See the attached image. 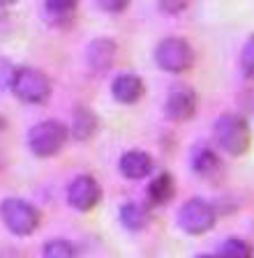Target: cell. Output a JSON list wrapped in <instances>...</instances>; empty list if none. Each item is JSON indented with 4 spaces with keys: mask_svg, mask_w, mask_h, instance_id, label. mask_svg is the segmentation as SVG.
<instances>
[{
    "mask_svg": "<svg viewBox=\"0 0 254 258\" xmlns=\"http://www.w3.org/2000/svg\"><path fill=\"white\" fill-rule=\"evenodd\" d=\"M155 62L160 70L169 72V74H183L192 67L194 53H192V46L183 37H167L157 44Z\"/></svg>",
    "mask_w": 254,
    "mask_h": 258,
    "instance_id": "cell-5",
    "label": "cell"
},
{
    "mask_svg": "<svg viewBox=\"0 0 254 258\" xmlns=\"http://www.w3.org/2000/svg\"><path fill=\"white\" fill-rule=\"evenodd\" d=\"M17 0H0V7H10V5H14Z\"/></svg>",
    "mask_w": 254,
    "mask_h": 258,
    "instance_id": "cell-23",
    "label": "cell"
},
{
    "mask_svg": "<svg viewBox=\"0 0 254 258\" xmlns=\"http://www.w3.org/2000/svg\"><path fill=\"white\" fill-rule=\"evenodd\" d=\"M213 134H215V141L222 150L233 157L247 152L249 143H252L249 124L240 115H233V113H224V115L217 118Z\"/></svg>",
    "mask_w": 254,
    "mask_h": 258,
    "instance_id": "cell-1",
    "label": "cell"
},
{
    "mask_svg": "<svg viewBox=\"0 0 254 258\" xmlns=\"http://www.w3.org/2000/svg\"><path fill=\"white\" fill-rule=\"evenodd\" d=\"M3 127H5V120H3V118H0V129H3Z\"/></svg>",
    "mask_w": 254,
    "mask_h": 258,
    "instance_id": "cell-24",
    "label": "cell"
},
{
    "mask_svg": "<svg viewBox=\"0 0 254 258\" xmlns=\"http://www.w3.org/2000/svg\"><path fill=\"white\" fill-rule=\"evenodd\" d=\"M97 132V115L90 108H76L72 120V136L76 141H88Z\"/></svg>",
    "mask_w": 254,
    "mask_h": 258,
    "instance_id": "cell-13",
    "label": "cell"
},
{
    "mask_svg": "<svg viewBox=\"0 0 254 258\" xmlns=\"http://www.w3.org/2000/svg\"><path fill=\"white\" fill-rule=\"evenodd\" d=\"M176 184H173V175L171 173H160L157 177H153L148 184L146 194H148V203L150 205H164L173 199Z\"/></svg>",
    "mask_w": 254,
    "mask_h": 258,
    "instance_id": "cell-12",
    "label": "cell"
},
{
    "mask_svg": "<svg viewBox=\"0 0 254 258\" xmlns=\"http://www.w3.org/2000/svg\"><path fill=\"white\" fill-rule=\"evenodd\" d=\"M192 166H194V171L201 173V175H211L213 171H217L220 159H217V155L211 150V148H199V150L194 152Z\"/></svg>",
    "mask_w": 254,
    "mask_h": 258,
    "instance_id": "cell-15",
    "label": "cell"
},
{
    "mask_svg": "<svg viewBox=\"0 0 254 258\" xmlns=\"http://www.w3.org/2000/svg\"><path fill=\"white\" fill-rule=\"evenodd\" d=\"M240 67H243V74L247 76V79H254V35L243 46V53H240Z\"/></svg>",
    "mask_w": 254,
    "mask_h": 258,
    "instance_id": "cell-19",
    "label": "cell"
},
{
    "mask_svg": "<svg viewBox=\"0 0 254 258\" xmlns=\"http://www.w3.org/2000/svg\"><path fill=\"white\" fill-rule=\"evenodd\" d=\"M157 3H160V10L167 14H180L189 5V0H157Z\"/></svg>",
    "mask_w": 254,
    "mask_h": 258,
    "instance_id": "cell-20",
    "label": "cell"
},
{
    "mask_svg": "<svg viewBox=\"0 0 254 258\" xmlns=\"http://www.w3.org/2000/svg\"><path fill=\"white\" fill-rule=\"evenodd\" d=\"M120 221H123V226L130 228V231H141V228L148 224V212H146V208H141L139 203H125L123 208H120Z\"/></svg>",
    "mask_w": 254,
    "mask_h": 258,
    "instance_id": "cell-14",
    "label": "cell"
},
{
    "mask_svg": "<svg viewBox=\"0 0 254 258\" xmlns=\"http://www.w3.org/2000/svg\"><path fill=\"white\" fill-rule=\"evenodd\" d=\"M14 67H12L7 60H0V88H10L12 79H14Z\"/></svg>",
    "mask_w": 254,
    "mask_h": 258,
    "instance_id": "cell-22",
    "label": "cell"
},
{
    "mask_svg": "<svg viewBox=\"0 0 254 258\" xmlns=\"http://www.w3.org/2000/svg\"><path fill=\"white\" fill-rule=\"evenodd\" d=\"M196 111V92L187 86H178L173 88L167 95V102H164V113H167L171 120L176 122H185L194 115Z\"/></svg>",
    "mask_w": 254,
    "mask_h": 258,
    "instance_id": "cell-8",
    "label": "cell"
},
{
    "mask_svg": "<svg viewBox=\"0 0 254 258\" xmlns=\"http://www.w3.org/2000/svg\"><path fill=\"white\" fill-rule=\"evenodd\" d=\"M44 258H79L76 247L70 240H49L44 244Z\"/></svg>",
    "mask_w": 254,
    "mask_h": 258,
    "instance_id": "cell-17",
    "label": "cell"
},
{
    "mask_svg": "<svg viewBox=\"0 0 254 258\" xmlns=\"http://www.w3.org/2000/svg\"><path fill=\"white\" fill-rule=\"evenodd\" d=\"M67 141V127L58 120H44L28 132V145L37 157H54Z\"/></svg>",
    "mask_w": 254,
    "mask_h": 258,
    "instance_id": "cell-4",
    "label": "cell"
},
{
    "mask_svg": "<svg viewBox=\"0 0 254 258\" xmlns=\"http://www.w3.org/2000/svg\"><path fill=\"white\" fill-rule=\"evenodd\" d=\"M12 92L26 104H42L51 95V79L35 67H19L12 79Z\"/></svg>",
    "mask_w": 254,
    "mask_h": 258,
    "instance_id": "cell-2",
    "label": "cell"
},
{
    "mask_svg": "<svg viewBox=\"0 0 254 258\" xmlns=\"http://www.w3.org/2000/svg\"><path fill=\"white\" fill-rule=\"evenodd\" d=\"M0 219L14 235H33L39 226V212L28 201L7 199L0 203Z\"/></svg>",
    "mask_w": 254,
    "mask_h": 258,
    "instance_id": "cell-3",
    "label": "cell"
},
{
    "mask_svg": "<svg viewBox=\"0 0 254 258\" xmlns=\"http://www.w3.org/2000/svg\"><path fill=\"white\" fill-rule=\"evenodd\" d=\"M79 0H46V14L54 16L56 21L60 19H70L74 14Z\"/></svg>",
    "mask_w": 254,
    "mask_h": 258,
    "instance_id": "cell-18",
    "label": "cell"
},
{
    "mask_svg": "<svg viewBox=\"0 0 254 258\" xmlns=\"http://www.w3.org/2000/svg\"><path fill=\"white\" fill-rule=\"evenodd\" d=\"M215 210L211 203H206L201 199H192L180 208L178 215V224L187 235H204L206 231H211L215 226Z\"/></svg>",
    "mask_w": 254,
    "mask_h": 258,
    "instance_id": "cell-6",
    "label": "cell"
},
{
    "mask_svg": "<svg viewBox=\"0 0 254 258\" xmlns=\"http://www.w3.org/2000/svg\"><path fill=\"white\" fill-rule=\"evenodd\" d=\"M196 258H215V256H206V253H204V256H196Z\"/></svg>",
    "mask_w": 254,
    "mask_h": 258,
    "instance_id": "cell-25",
    "label": "cell"
},
{
    "mask_svg": "<svg viewBox=\"0 0 254 258\" xmlns=\"http://www.w3.org/2000/svg\"><path fill=\"white\" fill-rule=\"evenodd\" d=\"M102 199V187L95 177L90 175H79L74 177L67 187V201L74 210H81V212H88Z\"/></svg>",
    "mask_w": 254,
    "mask_h": 258,
    "instance_id": "cell-7",
    "label": "cell"
},
{
    "mask_svg": "<svg viewBox=\"0 0 254 258\" xmlns=\"http://www.w3.org/2000/svg\"><path fill=\"white\" fill-rule=\"evenodd\" d=\"M111 95L120 104H134L143 95V81L136 74H120V76H116L114 86H111Z\"/></svg>",
    "mask_w": 254,
    "mask_h": 258,
    "instance_id": "cell-10",
    "label": "cell"
},
{
    "mask_svg": "<svg viewBox=\"0 0 254 258\" xmlns=\"http://www.w3.org/2000/svg\"><path fill=\"white\" fill-rule=\"evenodd\" d=\"M97 5L109 14H118V12H123L130 5V0H97Z\"/></svg>",
    "mask_w": 254,
    "mask_h": 258,
    "instance_id": "cell-21",
    "label": "cell"
},
{
    "mask_svg": "<svg viewBox=\"0 0 254 258\" xmlns=\"http://www.w3.org/2000/svg\"><path fill=\"white\" fill-rule=\"evenodd\" d=\"M252 247H249L245 240H238V237H231L224 244H220V253L217 258H252Z\"/></svg>",
    "mask_w": 254,
    "mask_h": 258,
    "instance_id": "cell-16",
    "label": "cell"
},
{
    "mask_svg": "<svg viewBox=\"0 0 254 258\" xmlns=\"http://www.w3.org/2000/svg\"><path fill=\"white\" fill-rule=\"evenodd\" d=\"M153 159L143 150H130L120 157V173L127 180H141V177L150 175Z\"/></svg>",
    "mask_w": 254,
    "mask_h": 258,
    "instance_id": "cell-9",
    "label": "cell"
},
{
    "mask_svg": "<svg viewBox=\"0 0 254 258\" xmlns=\"http://www.w3.org/2000/svg\"><path fill=\"white\" fill-rule=\"evenodd\" d=\"M116 58V44L111 39H95L88 46V64L92 72H107Z\"/></svg>",
    "mask_w": 254,
    "mask_h": 258,
    "instance_id": "cell-11",
    "label": "cell"
}]
</instances>
